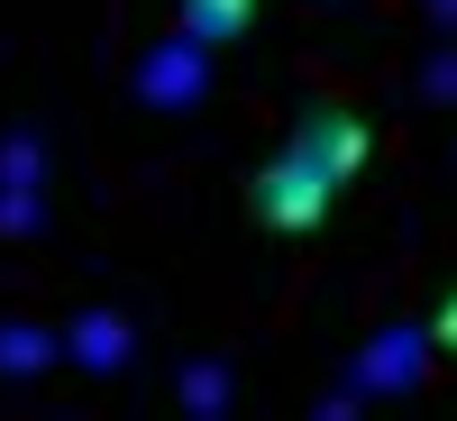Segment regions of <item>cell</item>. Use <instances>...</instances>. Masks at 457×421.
Masks as SVG:
<instances>
[{
    "label": "cell",
    "mask_w": 457,
    "mask_h": 421,
    "mask_svg": "<svg viewBox=\"0 0 457 421\" xmlns=\"http://www.w3.org/2000/svg\"><path fill=\"white\" fill-rule=\"evenodd\" d=\"M329 193H338V183H329L320 165H302V156H275V165L256 174V220H265V229H284V239H302V229H320Z\"/></svg>",
    "instance_id": "1"
},
{
    "label": "cell",
    "mask_w": 457,
    "mask_h": 421,
    "mask_svg": "<svg viewBox=\"0 0 457 421\" xmlns=\"http://www.w3.org/2000/svg\"><path fill=\"white\" fill-rule=\"evenodd\" d=\"M366 147H375V138H366L357 110H312V120L293 129V156H302V165H320L329 183H348V174L366 165Z\"/></svg>",
    "instance_id": "2"
},
{
    "label": "cell",
    "mask_w": 457,
    "mask_h": 421,
    "mask_svg": "<svg viewBox=\"0 0 457 421\" xmlns=\"http://www.w3.org/2000/svg\"><path fill=\"white\" fill-rule=\"evenodd\" d=\"M211 92V73H202V46L183 37V46H146L137 55V101H156V110H193Z\"/></svg>",
    "instance_id": "3"
},
{
    "label": "cell",
    "mask_w": 457,
    "mask_h": 421,
    "mask_svg": "<svg viewBox=\"0 0 457 421\" xmlns=\"http://www.w3.org/2000/svg\"><path fill=\"white\" fill-rule=\"evenodd\" d=\"M421 349H430L421 330H385V339H366V358H357V394H411V385H421Z\"/></svg>",
    "instance_id": "4"
},
{
    "label": "cell",
    "mask_w": 457,
    "mask_h": 421,
    "mask_svg": "<svg viewBox=\"0 0 457 421\" xmlns=\"http://www.w3.org/2000/svg\"><path fill=\"white\" fill-rule=\"evenodd\" d=\"M73 358H83L92 375H120V366H129V321H120V312L73 321Z\"/></svg>",
    "instance_id": "5"
},
{
    "label": "cell",
    "mask_w": 457,
    "mask_h": 421,
    "mask_svg": "<svg viewBox=\"0 0 457 421\" xmlns=\"http://www.w3.org/2000/svg\"><path fill=\"white\" fill-rule=\"evenodd\" d=\"M256 0H183V37L193 46H220V37H247Z\"/></svg>",
    "instance_id": "6"
},
{
    "label": "cell",
    "mask_w": 457,
    "mask_h": 421,
    "mask_svg": "<svg viewBox=\"0 0 457 421\" xmlns=\"http://www.w3.org/2000/svg\"><path fill=\"white\" fill-rule=\"evenodd\" d=\"M46 358H55L46 330H0V375H37Z\"/></svg>",
    "instance_id": "7"
},
{
    "label": "cell",
    "mask_w": 457,
    "mask_h": 421,
    "mask_svg": "<svg viewBox=\"0 0 457 421\" xmlns=\"http://www.w3.org/2000/svg\"><path fill=\"white\" fill-rule=\"evenodd\" d=\"M220 394H228V375H220V358H202L193 366V421H220Z\"/></svg>",
    "instance_id": "8"
},
{
    "label": "cell",
    "mask_w": 457,
    "mask_h": 421,
    "mask_svg": "<svg viewBox=\"0 0 457 421\" xmlns=\"http://www.w3.org/2000/svg\"><path fill=\"white\" fill-rule=\"evenodd\" d=\"M37 165H46V156H37V138H10V147H0V183H19V193L37 183Z\"/></svg>",
    "instance_id": "9"
},
{
    "label": "cell",
    "mask_w": 457,
    "mask_h": 421,
    "mask_svg": "<svg viewBox=\"0 0 457 421\" xmlns=\"http://www.w3.org/2000/svg\"><path fill=\"white\" fill-rule=\"evenodd\" d=\"M421 92H430V101H457V55H430V64H421Z\"/></svg>",
    "instance_id": "10"
},
{
    "label": "cell",
    "mask_w": 457,
    "mask_h": 421,
    "mask_svg": "<svg viewBox=\"0 0 457 421\" xmlns=\"http://www.w3.org/2000/svg\"><path fill=\"white\" fill-rule=\"evenodd\" d=\"M0 229H37V193L10 183V193H0Z\"/></svg>",
    "instance_id": "11"
},
{
    "label": "cell",
    "mask_w": 457,
    "mask_h": 421,
    "mask_svg": "<svg viewBox=\"0 0 457 421\" xmlns=\"http://www.w3.org/2000/svg\"><path fill=\"white\" fill-rule=\"evenodd\" d=\"M430 339H439V349H457V293H448V312L430 321Z\"/></svg>",
    "instance_id": "12"
},
{
    "label": "cell",
    "mask_w": 457,
    "mask_h": 421,
    "mask_svg": "<svg viewBox=\"0 0 457 421\" xmlns=\"http://www.w3.org/2000/svg\"><path fill=\"white\" fill-rule=\"evenodd\" d=\"M320 421H357V394H338V403H329V412H320Z\"/></svg>",
    "instance_id": "13"
},
{
    "label": "cell",
    "mask_w": 457,
    "mask_h": 421,
    "mask_svg": "<svg viewBox=\"0 0 457 421\" xmlns=\"http://www.w3.org/2000/svg\"><path fill=\"white\" fill-rule=\"evenodd\" d=\"M430 19H448V28H457V0H430Z\"/></svg>",
    "instance_id": "14"
}]
</instances>
